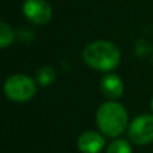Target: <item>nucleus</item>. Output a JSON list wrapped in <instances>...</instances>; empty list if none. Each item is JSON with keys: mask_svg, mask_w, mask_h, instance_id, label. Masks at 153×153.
Returning <instances> with one entry per match:
<instances>
[{"mask_svg": "<svg viewBox=\"0 0 153 153\" xmlns=\"http://www.w3.org/2000/svg\"><path fill=\"white\" fill-rule=\"evenodd\" d=\"M121 54L114 43L108 40H97L86 46L83 50V61L90 67L100 71H110L120 63Z\"/></svg>", "mask_w": 153, "mask_h": 153, "instance_id": "1", "label": "nucleus"}, {"mask_svg": "<svg viewBox=\"0 0 153 153\" xmlns=\"http://www.w3.org/2000/svg\"><path fill=\"white\" fill-rule=\"evenodd\" d=\"M97 125L108 137H117L126 129L128 113L121 103L114 101L105 102L97 111Z\"/></svg>", "mask_w": 153, "mask_h": 153, "instance_id": "2", "label": "nucleus"}, {"mask_svg": "<svg viewBox=\"0 0 153 153\" xmlns=\"http://www.w3.org/2000/svg\"><path fill=\"white\" fill-rule=\"evenodd\" d=\"M36 91L35 82L24 74H15L5 81L4 93L11 101L26 102L34 97Z\"/></svg>", "mask_w": 153, "mask_h": 153, "instance_id": "3", "label": "nucleus"}, {"mask_svg": "<svg viewBox=\"0 0 153 153\" xmlns=\"http://www.w3.org/2000/svg\"><path fill=\"white\" fill-rule=\"evenodd\" d=\"M129 138L133 144L146 145L153 141V116L144 114L134 118L129 125Z\"/></svg>", "mask_w": 153, "mask_h": 153, "instance_id": "4", "label": "nucleus"}, {"mask_svg": "<svg viewBox=\"0 0 153 153\" xmlns=\"http://www.w3.org/2000/svg\"><path fill=\"white\" fill-rule=\"evenodd\" d=\"M23 13L34 24H46L53 18L51 5L46 0H26L23 4Z\"/></svg>", "mask_w": 153, "mask_h": 153, "instance_id": "5", "label": "nucleus"}, {"mask_svg": "<svg viewBox=\"0 0 153 153\" xmlns=\"http://www.w3.org/2000/svg\"><path fill=\"white\" fill-rule=\"evenodd\" d=\"M78 149L82 153H100L105 146V138L97 132H83L78 137Z\"/></svg>", "mask_w": 153, "mask_h": 153, "instance_id": "6", "label": "nucleus"}, {"mask_svg": "<svg viewBox=\"0 0 153 153\" xmlns=\"http://www.w3.org/2000/svg\"><path fill=\"white\" fill-rule=\"evenodd\" d=\"M101 90L103 95L109 100H117L124 93V83L121 78L116 74H108L102 78L101 81Z\"/></svg>", "mask_w": 153, "mask_h": 153, "instance_id": "7", "label": "nucleus"}, {"mask_svg": "<svg viewBox=\"0 0 153 153\" xmlns=\"http://www.w3.org/2000/svg\"><path fill=\"white\" fill-rule=\"evenodd\" d=\"M13 42V31L5 22L0 23V47L7 48Z\"/></svg>", "mask_w": 153, "mask_h": 153, "instance_id": "8", "label": "nucleus"}, {"mask_svg": "<svg viewBox=\"0 0 153 153\" xmlns=\"http://www.w3.org/2000/svg\"><path fill=\"white\" fill-rule=\"evenodd\" d=\"M54 78H55V71H54V69L50 67V66L40 67L36 73V79L42 86H47V85H50L51 82L54 81Z\"/></svg>", "mask_w": 153, "mask_h": 153, "instance_id": "9", "label": "nucleus"}, {"mask_svg": "<svg viewBox=\"0 0 153 153\" xmlns=\"http://www.w3.org/2000/svg\"><path fill=\"white\" fill-rule=\"evenodd\" d=\"M106 153H132V148L126 140H114L108 145Z\"/></svg>", "mask_w": 153, "mask_h": 153, "instance_id": "10", "label": "nucleus"}, {"mask_svg": "<svg viewBox=\"0 0 153 153\" xmlns=\"http://www.w3.org/2000/svg\"><path fill=\"white\" fill-rule=\"evenodd\" d=\"M152 110H153V100H152Z\"/></svg>", "mask_w": 153, "mask_h": 153, "instance_id": "11", "label": "nucleus"}]
</instances>
